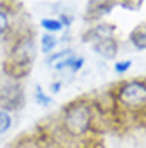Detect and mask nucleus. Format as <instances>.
<instances>
[{"label":"nucleus","instance_id":"1","mask_svg":"<svg viewBox=\"0 0 146 148\" xmlns=\"http://www.w3.org/2000/svg\"><path fill=\"white\" fill-rule=\"evenodd\" d=\"M34 56H35L34 39L21 37L18 40V44L11 48L10 60L5 64V73H8V76L13 79L26 76L29 73L31 64L34 63Z\"/></svg>","mask_w":146,"mask_h":148},{"label":"nucleus","instance_id":"2","mask_svg":"<svg viewBox=\"0 0 146 148\" xmlns=\"http://www.w3.org/2000/svg\"><path fill=\"white\" fill-rule=\"evenodd\" d=\"M90 124H91V111L87 105H74L72 108L66 111L64 127L74 137L84 135L88 130Z\"/></svg>","mask_w":146,"mask_h":148},{"label":"nucleus","instance_id":"3","mask_svg":"<svg viewBox=\"0 0 146 148\" xmlns=\"http://www.w3.org/2000/svg\"><path fill=\"white\" fill-rule=\"evenodd\" d=\"M117 98L125 106H130V108L141 106L143 103H146V84L140 81L127 82L125 85L121 87Z\"/></svg>","mask_w":146,"mask_h":148},{"label":"nucleus","instance_id":"4","mask_svg":"<svg viewBox=\"0 0 146 148\" xmlns=\"http://www.w3.org/2000/svg\"><path fill=\"white\" fill-rule=\"evenodd\" d=\"M24 93L16 82H5L0 89V105L7 111H16L23 106Z\"/></svg>","mask_w":146,"mask_h":148},{"label":"nucleus","instance_id":"5","mask_svg":"<svg viewBox=\"0 0 146 148\" xmlns=\"http://www.w3.org/2000/svg\"><path fill=\"white\" fill-rule=\"evenodd\" d=\"M98 55H101L106 60H113L117 55V42L114 40L113 37H108V39H103V40L95 42V47H93Z\"/></svg>","mask_w":146,"mask_h":148},{"label":"nucleus","instance_id":"6","mask_svg":"<svg viewBox=\"0 0 146 148\" xmlns=\"http://www.w3.org/2000/svg\"><path fill=\"white\" fill-rule=\"evenodd\" d=\"M113 36V27L108 26V24H98L96 27H93L91 31H88V34L84 37L85 40H103V39H108V37Z\"/></svg>","mask_w":146,"mask_h":148},{"label":"nucleus","instance_id":"7","mask_svg":"<svg viewBox=\"0 0 146 148\" xmlns=\"http://www.w3.org/2000/svg\"><path fill=\"white\" fill-rule=\"evenodd\" d=\"M130 42L140 50H146V24H141L132 31Z\"/></svg>","mask_w":146,"mask_h":148},{"label":"nucleus","instance_id":"8","mask_svg":"<svg viewBox=\"0 0 146 148\" xmlns=\"http://www.w3.org/2000/svg\"><path fill=\"white\" fill-rule=\"evenodd\" d=\"M82 64H84V58L72 56V53H71V55H68V58H66V60H61V61H58V63H56V69H63V68H68V66H69L71 69L76 73V71L81 69Z\"/></svg>","mask_w":146,"mask_h":148},{"label":"nucleus","instance_id":"9","mask_svg":"<svg viewBox=\"0 0 146 148\" xmlns=\"http://www.w3.org/2000/svg\"><path fill=\"white\" fill-rule=\"evenodd\" d=\"M11 122H13V121H11L10 113H8V111H5V110H0V135L10 130Z\"/></svg>","mask_w":146,"mask_h":148},{"label":"nucleus","instance_id":"10","mask_svg":"<svg viewBox=\"0 0 146 148\" xmlns=\"http://www.w3.org/2000/svg\"><path fill=\"white\" fill-rule=\"evenodd\" d=\"M40 24H42V27H44L45 31H48V32H56V31H59L63 27V24H61L59 19H48V18H45V19L40 21Z\"/></svg>","mask_w":146,"mask_h":148},{"label":"nucleus","instance_id":"11","mask_svg":"<svg viewBox=\"0 0 146 148\" xmlns=\"http://www.w3.org/2000/svg\"><path fill=\"white\" fill-rule=\"evenodd\" d=\"M55 47H56L55 36H51V34H44V36H42V50H44L45 53H50Z\"/></svg>","mask_w":146,"mask_h":148},{"label":"nucleus","instance_id":"12","mask_svg":"<svg viewBox=\"0 0 146 148\" xmlns=\"http://www.w3.org/2000/svg\"><path fill=\"white\" fill-rule=\"evenodd\" d=\"M35 101L39 105H42V106H48V105H51V98L45 95L44 90H42L39 85L35 87Z\"/></svg>","mask_w":146,"mask_h":148},{"label":"nucleus","instance_id":"13","mask_svg":"<svg viewBox=\"0 0 146 148\" xmlns=\"http://www.w3.org/2000/svg\"><path fill=\"white\" fill-rule=\"evenodd\" d=\"M10 27V21H8V15L5 11L0 10V36H3Z\"/></svg>","mask_w":146,"mask_h":148},{"label":"nucleus","instance_id":"14","mask_svg":"<svg viewBox=\"0 0 146 148\" xmlns=\"http://www.w3.org/2000/svg\"><path fill=\"white\" fill-rule=\"evenodd\" d=\"M71 50H63V52H59V53H56V55H51L50 58L47 60V63L48 64H51V63H55V61H61L63 60V56H66V55H71Z\"/></svg>","mask_w":146,"mask_h":148},{"label":"nucleus","instance_id":"15","mask_svg":"<svg viewBox=\"0 0 146 148\" xmlns=\"http://www.w3.org/2000/svg\"><path fill=\"white\" fill-rule=\"evenodd\" d=\"M132 66V61H128V60H125V61H119V63H116V66H114V69L117 71V73H125V71H128Z\"/></svg>","mask_w":146,"mask_h":148},{"label":"nucleus","instance_id":"16","mask_svg":"<svg viewBox=\"0 0 146 148\" xmlns=\"http://www.w3.org/2000/svg\"><path fill=\"white\" fill-rule=\"evenodd\" d=\"M145 0H124V3L128 5V8H138Z\"/></svg>","mask_w":146,"mask_h":148},{"label":"nucleus","instance_id":"17","mask_svg":"<svg viewBox=\"0 0 146 148\" xmlns=\"http://www.w3.org/2000/svg\"><path fill=\"white\" fill-rule=\"evenodd\" d=\"M59 89H61V85H59V82H55V84L51 85V90H53V92H58Z\"/></svg>","mask_w":146,"mask_h":148}]
</instances>
